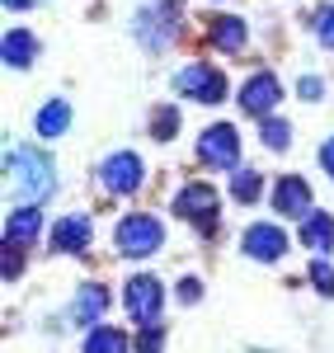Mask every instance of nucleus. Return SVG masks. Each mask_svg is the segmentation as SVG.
<instances>
[{
  "label": "nucleus",
  "instance_id": "1",
  "mask_svg": "<svg viewBox=\"0 0 334 353\" xmlns=\"http://www.w3.org/2000/svg\"><path fill=\"white\" fill-rule=\"evenodd\" d=\"M10 193L19 198V208H33L38 198H48V193L56 189V179H52V161L38 151V146H14L10 151Z\"/></svg>",
  "mask_w": 334,
  "mask_h": 353
},
{
  "label": "nucleus",
  "instance_id": "2",
  "mask_svg": "<svg viewBox=\"0 0 334 353\" xmlns=\"http://www.w3.org/2000/svg\"><path fill=\"white\" fill-rule=\"evenodd\" d=\"M113 245H118V254H127V259H146V254H156V250L165 245V226L156 217H146V212H132V217L118 221Z\"/></svg>",
  "mask_w": 334,
  "mask_h": 353
},
{
  "label": "nucleus",
  "instance_id": "3",
  "mask_svg": "<svg viewBox=\"0 0 334 353\" xmlns=\"http://www.w3.org/2000/svg\"><path fill=\"white\" fill-rule=\"evenodd\" d=\"M123 301H127V316L141 321V325H160V306H165V283L151 278V273H137L127 288H123Z\"/></svg>",
  "mask_w": 334,
  "mask_h": 353
},
{
  "label": "nucleus",
  "instance_id": "4",
  "mask_svg": "<svg viewBox=\"0 0 334 353\" xmlns=\"http://www.w3.org/2000/svg\"><path fill=\"white\" fill-rule=\"evenodd\" d=\"M217 208H222V203H217V193L207 189V184H184L179 198H174V212H179L184 221H194L202 236L217 231Z\"/></svg>",
  "mask_w": 334,
  "mask_h": 353
},
{
  "label": "nucleus",
  "instance_id": "5",
  "mask_svg": "<svg viewBox=\"0 0 334 353\" xmlns=\"http://www.w3.org/2000/svg\"><path fill=\"white\" fill-rule=\"evenodd\" d=\"M179 94H189L198 104H222L226 99V76L217 66H207V61H194V66H184L179 71Z\"/></svg>",
  "mask_w": 334,
  "mask_h": 353
},
{
  "label": "nucleus",
  "instance_id": "6",
  "mask_svg": "<svg viewBox=\"0 0 334 353\" xmlns=\"http://www.w3.org/2000/svg\"><path fill=\"white\" fill-rule=\"evenodd\" d=\"M198 161L217 165V170H231V165L240 161V132L231 123H212L207 132L198 137Z\"/></svg>",
  "mask_w": 334,
  "mask_h": 353
},
{
  "label": "nucleus",
  "instance_id": "7",
  "mask_svg": "<svg viewBox=\"0 0 334 353\" xmlns=\"http://www.w3.org/2000/svg\"><path fill=\"white\" fill-rule=\"evenodd\" d=\"M278 94H282L278 76H269V71H254L250 81L240 85V109L254 113V118H273V109H278Z\"/></svg>",
  "mask_w": 334,
  "mask_h": 353
},
{
  "label": "nucleus",
  "instance_id": "8",
  "mask_svg": "<svg viewBox=\"0 0 334 353\" xmlns=\"http://www.w3.org/2000/svg\"><path fill=\"white\" fill-rule=\"evenodd\" d=\"M99 179H104L109 193H137L141 179H146V170H141V161L132 151H118V156H109V161L99 165Z\"/></svg>",
  "mask_w": 334,
  "mask_h": 353
},
{
  "label": "nucleus",
  "instance_id": "9",
  "mask_svg": "<svg viewBox=\"0 0 334 353\" xmlns=\"http://www.w3.org/2000/svg\"><path fill=\"white\" fill-rule=\"evenodd\" d=\"M273 212H282V217H311V189L302 174H282L278 184H273Z\"/></svg>",
  "mask_w": 334,
  "mask_h": 353
},
{
  "label": "nucleus",
  "instance_id": "10",
  "mask_svg": "<svg viewBox=\"0 0 334 353\" xmlns=\"http://www.w3.org/2000/svg\"><path fill=\"white\" fill-rule=\"evenodd\" d=\"M240 245H245V254H250V259H259V264H273V259H282V250H287V236H282V226L254 221Z\"/></svg>",
  "mask_w": 334,
  "mask_h": 353
},
{
  "label": "nucleus",
  "instance_id": "11",
  "mask_svg": "<svg viewBox=\"0 0 334 353\" xmlns=\"http://www.w3.org/2000/svg\"><path fill=\"white\" fill-rule=\"evenodd\" d=\"M94 236V221L85 217V212H71V217H61L52 226V250L56 254H81L85 245Z\"/></svg>",
  "mask_w": 334,
  "mask_h": 353
},
{
  "label": "nucleus",
  "instance_id": "12",
  "mask_svg": "<svg viewBox=\"0 0 334 353\" xmlns=\"http://www.w3.org/2000/svg\"><path fill=\"white\" fill-rule=\"evenodd\" d=\"M104 306H109V292L90 283V288H81V297L71 301V321L94 330V325H99V316H104Z\"/></svg>",
  "mask_w": 334,
  "mask_h": 353
},
{
  "label": "nucleus",
  "instance_id": "13",
  "mask_svg": "<svg viewBox=\"0 0 334 353\" xmlns=\"http://www.w3.org/2000/svg\"><path fill=\"white\" fill-rule=\"evenodd\" d=\"M38 231H43V212H38V208H14L10 221H5V241H10V245L38 241Z\"/></svg>",
  "mask_w": 334,
  "mask_h": 353
},
{
  "label": "nucleus",
  "instance_id": "14",
  "mask_svg": "<svg viewBox=\"0 0 334 353\" xmlns=\"http://www.w3.org/2000/svg\"><path fill=\"white\" fill-rule=\"evenodd\" d=\"M302 245L306 250H320V254H330L334 250V217L330 212H311L302 221Z\"/></svg>",
  "mask_w": 334,
  "mask_h": 353
},
{
  "label": "nucleus",
  "instance_id": "15",
  "mask_svg": "<svg viewBox=\"0 0 334 353\" xmlns=\"http://www.w3.org/2000/svg\"><path fill=\"white\" fill-rule=\"evenodd\" d=\"M207 33H212V43L222 48V52H240L245 48V19H236V14H217V19H207Z\"/></svg>",
  "mask_w": 334,
  "mask_h": 353
},
{
  "label": "nucleus",
  "instance_id": "16",
  "mask_svg": "<svg viewBox=\"0 0 334 353\" xmlns=\"http://www.w3.org/2000/svg\"><path fill=\"white\" fill-rule=\"evenodd\" d=\"M5 66H14V71H24L28 61H33V52H38V43H33V33L28 28H10L5 33Z\"/></svg>",
  "mask_w": 334,
  "mask_h": 353
},
{
  "label": "nucleus",
  "instance_id": "17",
  "mask_svg": "<svg viewBox=\"0 0 334 353\" xmlns=\"http://www.w3.org/2000/svg\"><path fill=\"white\" fill-rule=\"evenodd\" d=\"M71 128V104L66 99H48L38 109V137H61Z\"/></svg>",
  "mask_w": 334,
  "mask_h": 353
},
{
  "label": "nucleus",
  "instance_id": "18",
  "mask_svg": "<svg viewBox=\"0 0 334 353\" xmlns=\"http://www.w3.org/2000/svg\"><path fill=\"white\" fill-rule=\"evenodd\" d=\"M85 353H127V334L118 325H94L85 334Z\"/></svg>",
  "mask_w": 334,
  "mask_h": 353
},
{
  "label": "nucleus",
  "instance_id": "19",
  "mask_svg": "<svg viewBox=\"0 0 334 353\" xmlns=\"http://www.w3.org/2000/svg\"><path fill=\"white\" fill-rule=\"evenodd\" d=\"M259 189H264V179H259L254 170H236V174H231V198H236V203H254Z\"/></svg>",
  "mask_w": 334,
  "mask_h": 353
},
{
  "label": "nucleus",
  "instance_id": "20",
  "mask_svg": "<svg viewBox=\"0 0 334 353\" xmlns=\"http://www.w3.org/2000/svg\"><path fill=\"white\" fill-rule=\"evenodd\" d=\"M259 137H264V146H269V151H287V141H292V128H287L282 118H264Z\"/></svg>",
  "mask_w": 334,
  "mask_h": 353
},
{
  "label": "nucleus",
  "instance_id": "21",
  "mask_svg": "<svg viewBox=\"0 0 334 353\" xmlns=\"http://www.w3.org/2000/svg\"><path fill=\"white\" fill-rule=\"evenodd\" d=\"M151 132L160 137V141H169V137L179 132V109H169V104H165V109H156V118H151Z\"/></svg>",
  "mask_w": 334,
  "mask_h": 353
},
{
  "label": "nucleus",
  "instance_id": "22",
  "mask_svg": "<svg viewBox=\"0 0 334 353\" xmlns=\"http://www.w3.org/2000/svg\"><path fill=\"white\" fill-rule=\"evenodd\" d=\"M19 269H24V245L5 241V250H0V273L5 278H19Z\"/></svg>",
  "mask_w": 334,
  "mask_h": 353
},
{
  "label": "nucleus",
  "instance_id": "23",
  "mask_svg": "<svg viewBox=\"0 0 334 353\" xmlns=\"http://www.w3.org/2000/svg\"><path fill=\"white\" fill-rule=\"evenodd\" d=\"M160 349H165V330H160V325H141L137 353H160Z\"/></svg>",
  "mask_w": 334,
  "mask_h": 353
},
{
  "label": "nucleus",
  "instance_id": "24",
  "mask_svg": "<svg viewBox=\"0 0 334 353\" xmlns=\"http://www.w3.org/2000/svg\"><path fill=\"white\" fill-rule=\"evenodd\" d=\"M315 38L325 43L334 52V5H325V10H315Z\"/></svg>",
  "mask_w": 334,
  "mask_h": 353
},
{
  "label": "nucleus",
  "instance_id": "25",
  "mask_svg": "<svg viewBox=\"0 0 334 353\" xmlns=\"http://www.w3.org/2000/svg\"><path fill=\"white\" fill-rule=\"evenodd\" d=\"M311 283H315L325 297H334V269L325 264V259H315V264H311Z\"/></svg>",
  "mask_w": 334,
  "mask_h": 353
},
{
  "label": "nucleus",
  "instance_id": "26",
  "mask_svg": "<svg viewBox=\"0 0 334 353\" xmlns=\"http://www.w3.org/2000/svg\"><path fill=\"white\" fill-rule=\"evenodd\" d=\"M297 94H302L306 104H315V99L325 94V81H320V76H302V85H297Z\"/></svg>",
  "mask_w": 334,
  "mask_h": 353
},
{
  "label": "nucleus",
  "instance_id": "27",
  "mask_svg": "<svg viewBox=\"0 0 334 353\" xmlns=\"http://www.w3.org/2000/svg\"><path fill=\"white\" fill-rule=\"evenodd\" d=\"M202 297V283H198V278H184V283H179V301H198Z\"/></svg>",
  "mask_w": 334,
  "mask_h": 353
},
{
  "label": "nucleus",
  "instance_id": "28",
  "mask_svg": "<svg viewBox=\"0 0 334 353\" xmlns=\"http://www.w3.org/2000/svg\"><path fill=\"white\" fill-rule=\"evenodd\" d=\"M320 165H325V174H334V137L320 146Z\"/></svg>",
  "mask_w": 334,
  "mask_h": 353
}]
</instances>
